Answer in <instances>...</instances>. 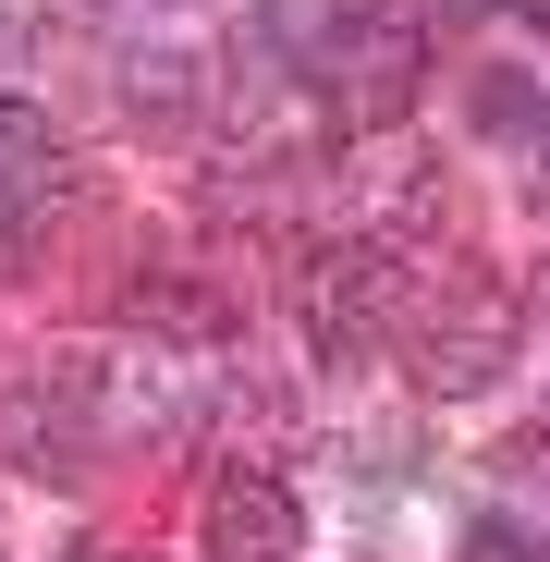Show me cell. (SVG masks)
<instances>
[{
	"instance_id": "6",
	"label": "cell",
	"mask_w": 550,
	"mask_h": 562,
	"mask_svg": "<svg viewBox=\"0 0 550 562\" xmlns=\"http://www.w3.org/2000/svg\"><path fill=\"white\" fill-rule=\"evenodd\" d=\"M197 550H209V562H294V550H306L294 477H269V464H221L209 502H197Z\"/></svg>"
},
{
	"instance_id": "10",
	"label": "cell",
	"mask_w": 550,
	"mask_h": 562,
	"mask_svg": "<svg viewBox=\"0 0 550 562\" xmlns=\"http://www.w3.org/2000/svg\"><path fill=\"white\" fill-rule=\"evenodd\" d=\"M465 562H550V514L538 502H490L465 526Z\"/></svg>"
},
{
	"instance_id": "8",
	"label": "cell",
	"mask_w": 550,
	"mask_h": 562,
	"mask_svg": "<svg viewBox=\"0 0 550 562\" xmlns=\"http://www.w3.org/2000/svg\"><path fill=\"white\" fill-rule=\"evenodd\" d=\"M61 183V135H49V111L37 99H0V209H37Z\"/></svg>"
},
{
	"instance_id": "5",
	"label": "cell",
	"mask_w": 550,
	"mask_h": 562,
	"mask_svg": "<svg viewBox=\"0 0 550 562\" xmlns=\"http://www.w3.org/2000/svg\"><path fill=\"white\" fill-rule=\"evenodd\" d=\"M502 367H514V294L502 281H452V306L416 318V392L465 404V392L502 380Z\"/></svg>"
},
{
	"instance_id": "11",
	"label": "cell",
	"mask_w": 550,
	"mask_h": 562,
	"mask_svg": "<svg viewBox=\"0 0 550 562\" xmlns=\"http://www.w3.org/2000/svg\"><path fill=\"white\" fill-rule=\"evenodd\" d=\"M37 25H49V0H0V74L37 49Z\"/></svg>"
},
{
	"instance_id": "13",
	"label": "cell",
	"mask_w": 550,
	"mask_h": 562,
	"mask_svg": "<svg viewBox=\"0 0 550 562\" xmlns=\"http://www.w3.org/2000/svg\"><path fill=\"white\" fill-rule=\"evenodd\" d=\"M440 13H490V0H440Z\"/></svg>"
},
{
	"instance_id": "12",
	"label": "cell",
	"mask_w": 550,
	"mask_h": 562,
	"mask_svg": "<svg viewBox=\"0 0 550 562\" xmlns=\"http://www.w3.org/2000/svg\"><path fill=\"white\" fill-rule=\"evenodd\" d=\"M74 562H147V550H74Z\"/></svg>"
},
{
	"instance_id": "3",
	"label": "cell",
	"mask_w": 550,
	"mask_h": 562,
	"mask_svg": "<svg viewBox=\"0 0 550 562\" xmlns=\"http://www.w3.org/2000/svg\"><path fill=\"white\" fill-rule=\"evenodd\" d=\"M111 452V392H99V355H61L37 380L0 392V464L13 477H86Z\"/></svg>"
},
{
	"instance_id": "7",
	"label": "cell",
	"mask_w": 550,
	"mask_h": 562,
	"mask_svg": "<svg viewBox=\"0 0 550 562\" xmlns=\"http://www.w3.org/2000/svg\"><path fill=\"white\" fill-rule=\"evenodd\" d=\"M478 135H490V147H514V159H526V183H550V74H526V61L478 74Z\"/></svg>"
},
{
	"instance_id": "9",
	"label": "cell",
	"mask_w": 550,
	"mask_h": 562,
	"mask_svg": "<svg viewBox=\"0 0 550 562\" xmlns=\"http://www.w3.org/2000/svg\"><path fill=\"white\" fill-rule=\"evenodd\" d=\"M123 99L147 123H183V111H197V49H135L123 61Z\"/></svg>"
},
{
	"instance_id": "4",
	"label": "cell",
	"mask_w": 550,
	"mask_h": 562,
	"mask_svg": "<svg viewBox=\"0 0 550 562\" xmlns=\"http://www.w3.org/2000/svg\"><path fill=\"white\" fill-rule=\"evenodd\" d=\"M123 318H135L147 355H171V367H221V355L245 342V294H233L209 257H171V245L123 281Z\"/></svg>"
},
{
	"instance_id": "2",
	"label": "cell",
	"mask_w": 550,
	"mask_h": 562,
	"mask_svg": "<svg viewBox=\"0 0 550 562\" xmlns=\"http://www.w3.org/2000/svg\"><path fill=\"white\" fill-rule=\"evenodd\" d=\"M294 318H306V355L318 367H367L404 318H416V294H404V257L392 245H318L306 269H294Z\"/></svg>"
},
{
	"instance_id": "1",
	"label": "cell",
	"mask_w": 550,
	"mask_h": 562,
	"mask_svg": "<svg viewBox=\"0 0 550 562\" xmlns=\"http://www.w3.org/2000/svg\"><path fill=\"white\" fill-rule=\"evenodd\" d=\"M257 37H269V61H282L294 86H318V99H330L343 135L416 111V74H428L416 0H269Z\"/></svg>"
}]
</instances>
